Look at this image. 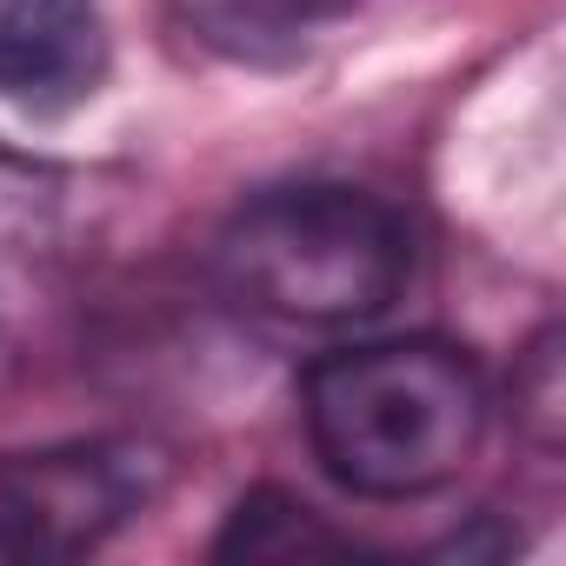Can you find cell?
Here are the masks:
<instances>
[{
  "label": "cell",
  "mask_w": 566,
  "mask_h": 566,
  "mask_svg": "<svg viewBox=\"0 0 566 566\" xmlns=\"http://www.w3.org/2000/svg\"><path fill=\"white\" fill-rule=\"evenodd\" d=\"M8 374H14V340H8V327H0V387H8Z\"/></svg>",
  "instance_id": "cell-7"
},
{
  "label": "cell",
  "mask_w": 566,
  "mask_h": 566,
  "mask_svg": "<svg viewBox=\"0 0 566 566\" xmlns=\"http://www.w3.org/2000/svg\"><path fill=\"white\" fill-rule=\"evenodd\" d=\"M107 81L101 0H0V101L21 114H67Z\"/></svg>",
  "instance_id": "cell-4"
},
{
  "label": "cell",
  "mask_w": 566,
  "mask_h": 566,
  "mask_svg": "<svg viewBox=\"0 0 566 566\" xmlns=\"http://www.w3.org/2000/svg\"><path fill=\"white\" fill-rule=\"evenodd\" d=\"M54 213V180L28 160H8L0 154V247H21V240H41Z\"/></svg>",
  "instance_id": "cell-6"
},
{
  "label": "cell",
  "mask_w": 566,
  "mask_h": 566,
  "mask_svg": "<svg viewBox=\"0 0 566 566\" xmlns=\"http://www.w3.org/2000/svg\"><path fill=\"white\" fill-rule=\"evenodd\" d=\"M213 273L260 321L360 327L400 301L413 273V233L400 207L347 180L266 187L220 227Z\"/></svg>",
  "instance_id": "cell-2"
},
{
  "label": "cell",
  "mask_w": 566,
  "mask_h": 566,
  "mask_svg": "<svg viewBox=\"0 0 566 566\" xmlns=\"http://www.w3.org/2000/svg\"><path fill=\"white\" fill-rule=\"evenodd\" d=\"M167 486V460L140 440H61L0 453V553L81 559L140 520Z\"/></svg>",
  "instance_id": "cell-3"
},
{
  "label": "cell",
  "mask_w": 566,
  "mask_h": 566,
  "mask_svg": "<svg viewBox=\"0 0 566 566\" xmlns=\"http://www.w3.org/2000/svg\"><path fill=\"white\" fill-rule=\"evenodd\" d=\"M314 460L360 500H420L467 473L486 433V380L447 340H374L307 367Z\"/></svg>",
  "instance_id": "cell-1"
},
{
  "label": "cell",
  "mask_w": 566,
  "mask_h": 566,
  "mask_svg": "<svg viewBox=\"0 0 566 566\" xmlns=\"http://www.w3.org/2000/svg\"><path fill=\"white\" fill-rule=\"evenodd\" d=\"M213 553L220 559H301V553H354V539H340L334 526H321L287 493H253V500L233 506V520L213 539Z\"/></svg>",
  "instance_id": "cell-5"
}]
</instances>
